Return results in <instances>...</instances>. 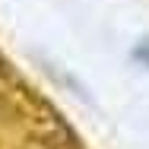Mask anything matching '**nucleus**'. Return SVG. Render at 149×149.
<instances>
[{"label":"nucleus","instance_id":"nucleus-1","mask_svg":"<svg viewBox=\"0 0 149 149\" xmlns=\"http://www.w3.org/2000/svg\"><path fill=\"white\" fill-rule=\"evenodd\" d=\"M136 57L143 60V63H149V41H143V45L136 48Z\"/></svg>","mask_w":149,"mask_h":149}]
</instances>
